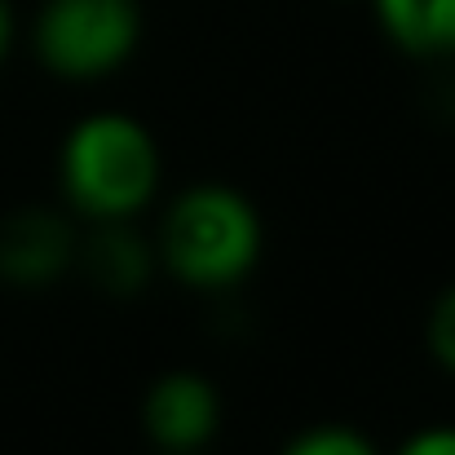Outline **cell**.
Listing matches in <instances>:
<instances>
[{
    "label": "cell",
    "instance_id": "1",
    "mask_svg": "<svg viewBox=\"0 0 455 455\" xmlns=\"http://www.w3.org/2000/svg\"><path fill=\"white\" fill-rule=\"evenodd\" d=\"M266 248L261 212L235 186L204 181L181 190L159 226L164 270L195 292H226L243 283Z\"/></svg>",
    "mask_w": 455,
    "mask_h": 455
},
{
    "label": "cell",
    "instance_id": "2",
    "mask_svg": "<svg viewBox=\"0 0 455 455\" xmlns=\"http://www.w3.org/2000/svg\"><path fill=\"white\" fill-rule=\"evenodd\" d=\"M58 177L67 204L89 221H129L159 190L164 159L151 129L124 111H93L71 124Z\"/></svg>",
    "mask_w": 455,
    "mask_h": 455
},
{
    "label": "cell",
    "instance_id": "3",
    "mask_svg": "<svg viewBox=\"0 0 455 455\" xmlns=\"http://www.w3.org/2000/svg\"><path fill=\"white\" fill-rule=\"evenodd\" d=\"M36 58L62 80L120 71L142 40L138 0H44L36 13Z\"/></svg>",
    "mask_w": 455,
    "mask_h": 455
},
{
    "label": "cell",
    "instance_id": "4",
    "mask_svg": "<svg viewBox=\"0 0 455 455\" xmlns=\"http://www.w3.org/2000/svg\"><path fill=\"white\" fill-rule=\"evenodd\" d=\"M221 398L199 371H164L142 398V429L164 455H190L212 443Z\"/></svg>",
    "mask_w": 455,
    "mask_h": 455
},
{
    "label": "cell",
    "instance_id": "5",
    "mask_svg": "<svg viewBox=\"0 0 455 455\" xmlns=\"http://www.w3.org/2000/svg\"><path fill=\"white\" fill-rule=\"evenodd\" d=\"M76 230L53 208H18L0 221V279L13 288H49L76 266Z\"/></svg>",
    "mask_w": 455,
    "mask_h": 455
},
{
    "label": "cell",
    "instance_id": "6",
    "mask_svg": "<svg viewBox=\"0 0 455 455\" xmlns=\"http://www.w3.org/2000/svg\"><path fill=\"white\" fill-rule=\"evenodd\" d=\"M76 266L98 292L138 297L155 275V252L129 221H93V230L76 239Z\"/></svg>",
    "mask_w": 455,
    "mask_h": 455
},
{
    "label": "cell",
    "instance_id": "7",
    "mask_svg": "<svg viewBox=\"0 0 455 455\" xmlns=\"http://www.w3.org/2000/svg\"><path fill=\"white\" fill-rule=\"evenodd\" d=\"M385 36L411 58L455 53V0H376Z\"/></svg>",
    "mask_w": 455,
    "mask_h": 455
},
{
    "label": "cell",
    "instance_id": "8",
    "mask_svg": "<svg viewBox=\"0 0 455 455\" xmlns=\"http://www.w3.org/2000/svg\"><path fill=\"white\" fill-rule=\"evenodd\" d=\"M279 455H380V451L349 425H314V429H301Z\"/></svg>",
    "mask_w": 455,
    "mask_h": 455
},
{
    "label": "cell",
    "instance_id": "9",
    "mask_svg": "<svg viewBox=\"0 0 455 455\" xmlns=\"http://www.w3.org/2000/svg\"><path fill=\"white\" fill-rule=\"evenodd\" d=\"M425 345H429L434 363H438L443 371H451L455 376V283L438 297V301H434V309H429Z\"/></svg>",
    "mask_w": 455,
    "mask_h": 455
},
{
    "label": "cell",
    "instance_id": "10",
    "mask_svg": "<svg viewBox=\"0 0 455 455\" xmlns=\"http://www.w3.org/2000/svg\"><path fill=\"white\" fill-rule=\"evenodd\" d=\"M394 455H455V425H429L416 429Z\"/></svg>",
    "mask_w": 455,
    "mask_h": 455
},
{
    "label": "cell",
    "instance_id": "11",
    "mask_svg": "<svg viewBox=\"0 0 455 455\" xmlns=\"http://www.w3.org/2000/svg\"><path fill=\"white\" fill-rule=\"evenodd\" d=\"M9 44H13V9H9V0H0V62H4Z\"/></svg>",
    "mask_w": 455,
    "mask_h": 455
}]
</instances>
